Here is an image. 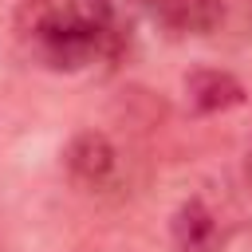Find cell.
I'll use <instances>...</instances> for the list:
<instances>
[{"instance_id":"obj_1","label":"cell","mask_w":252,"mask_h":252,"mask_svg":"<svg viewBox=\"0 0 252 252\" xmlns=\"http://www.w3.org/2000/svg\"><path fill=\"white\" fill-rule=\"evenodd\" d=\"M20 39L47 71H87L122 43L118 0H24Z\"/></svg>"},{"instance_id":"obj_2","label":"cell","mask_w":252,"mask_h":252,"mask_svg":"<svg viewBox=\"0 0 252 252\" xmlns=\"http://www.w3.org/2000/svg\"><path fill=\"white\" fill-rule=\"evenodd\" d=\"M63 165L71 181L83 185L87 193H102L118 185V150L98 130H79L63 150Z\"/></svg>"},{"instance_id":"obj_3","label":"cell","mask_w":252,"mask_h":252,"mask_svg":"<svg viewBox=\"0 0 252 252\" xmlns=\"http://www.w3.org/2000/svg\"><path fill=\"white\" fill-rule=\"evenodd\" d=\"M169 248L173 252H224V228L205 197H189L177 205L169 220Z\"/></svg>"},{"instance_id":"obj_4","label":"cell","mask_w":252,"mask_h":252,"mask_svg":"<svg viewBox=\"0 0 252 252\" xmlns=\"http://www.w3.org/2000/svg\"><path fill=\"white\" fill-rule=\"evenodd\" d=\"M158 28L173 35H213L224 24V0H138Z\"/></svg>"},{"instance_id":"obj_5","label":"cell","mask_w":252,"mask_h":252,"mask_svg":"<svg viewBox=\"0 0 252 252\" xmlns=\"http://www.w3.org/2000/svg\"><path fill=\"white\" fill-rule=\"evenodd\" d=\"M244 102V83L220 67H197L185 75V106L193 114H224Z\"/></svg>"},{"instance_id":"obj_6","label":"cell","mask_w":252,"mask_h":252,"mask_svg":"<svg viewBox=\"0 0 252 252\" xmlns=\"http://www.w3.org/2000/svg\"><path fill=\"white\" fill-rule=\"evenodd\" d=\"M244 177H248V189H252V146H248V158H244Z\"/></svg>"}]
</instances>
